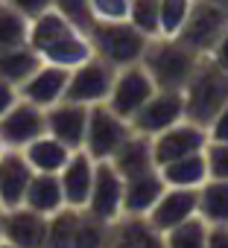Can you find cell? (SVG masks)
Masks as SVG:
<instances>
[{
  "instance_id": "6da1fadb",
  "label": "cell",
  "mask_w": 228,
  "mask_h": 248,
  "mask_svg": "<svg viewBox=\"0 0 228 248\" xmlns=\"http://www.w3.org/2000/svg\"><path fill=\"white\" fill-rule=\"evenodd\" d=\"M184 120L208 126V123L228 105V73L219 70L208 56H199L187 85L181 88Z\"/></svg>"
},
{
  "instance_id": "7a4b0ae2",
  "label": "cell",
  "mask_w": 228,
  "mask_h": 248,
  "mask_svg": "<svg viewBox=\"0 0 228 248\" xmlns=\"http://www.w3.org/2000/svg\"><path fill=\"white\" fill-rule=\"evenodd\" d=\"M196 62H199V56L190 47H184L179 38H164V35L149 38L144 59H141V64L147 67V73L158 91H181L187 85Z\"/></svg>"
},
{
  "instance_id": "3957f363",
  "label": "cell",
  "mask_w": 228,
  "mask_h": 248,
  "mask_svg": "<svg viewBox=\"0 0 228 248\" xmlns=\"http://www.w3.org/2000/svg\"><path fill=\"white\" fill-rule=\"evenodd\" d=\"M88 41L94 56L111 64L114 70L138 64L149 44V38L129 21H94L88 30Z\"/></svg>"
},
{
  "instance_id": "277c9868",
  "label": "cell",
  "mask_w": 228,
  "mask_h": 248,
  "mask_svg": "<svg viewBox=\"0 0 228 248\" xmlns=\"http://www.w3.org/2000/svg\"><path fill=\"white\" fill-rule=\"evenodd\" d=\"M132 135L129 120L117 117L105 102L88 108V126H85V140L82 149L94 161H111V155L120 149V143Z\"/></svg>"
},
{
  "instance_id": "5b68a950",
  "label": "cell",
  "mask_w": 228,
  "mask_h": 248,
  "mask_svg": "<svg viewBox=\"0 0 228 248\" xmlns=\"http://www.w3.org/2000/svg\"><path fill=\"white\" fill-rule=\"evenodd\" d=\"M155 82L149 79L147 67L138 62V64H129V67H120L114 73V82H111V91L105 96V105L123 117V120H132L138 114V108L155 93Z\"/></svg>"
},
{
  "instance_id": "8992f818",
  "label": "cell",
  "mask_w": 228,
  "mask_h": 248,
  "mask_svg": "<svg viewBox=\"0 0 228 248\" xmlns=\"http://www.w3.org/2000/svg\"><path fill=\"white\" fill-rule=\"evenodd\" d=\"M85 213L108 225L123 216V175L108 161H97L94 167V184L85 202Z\"/></svg>"
},
{
  "instance_id": "52a82bcc",
  "label": "cell",
  "mask_w": 228,
  "mask_h": 248,
  "mask_svg": "<svg viewBox=\"0 0 228 248\" xmlns=\"http://www.w3.org/2000/svg\"><path fill=\"white\" fill-rule=\"evenodd\" d=\"M114 73H117V70H114L111 64H105L102 59L91 56L88 62H82L79 67L70 70L67 88H65V99L88 105V108L105 102V96L111 91V82H114Z\"/></svg>"
},
{
  "instance_id": "ba28073f",
  "label": "cell",
  "mask_w": 228,
  "mask_h": 248,
  "mask_svg": "<svg viewBox=\"0 0 228 248\" xmlns=\"http://www.w3.org/2000/svg\"><path fill=\"white\" fill-rule=\"evenodd\" d=\"M179 120H184V99H181V91H155V93L138 108V114L129 120V126H132L135 135L155 138V135H161L164 129L176 126Z\"/></svg>"
},
{
  "instance_id": "9c48e42d",
  "label": "cell",
  "mask_w": 228,
  "mask_h": 248,
  "mask_svg": "<svg viewBox=\"0 0 228 248\" xmlns=\"http://www.w3.org/2000/svg\"><path fill=\"white\" fill-rule=\"evenodd\" d=\"M225 27H228V12L205 3V0H193V9L176 38L184 47H190L196 56H208V50L216 44Z\"/></svg>"
},
{
  "instance_id": "30bf717a",
  "label": "cell",
  "mask_w": 228,
  "mask_h": 248,
  "mask_svg": "<svg viewBox=\"0 0 228 248\" xmlns=\"http://www.w3.org/2000/svg\"><path fill=\"white\" fill-rule=\"evenodd\" d=\"M205 146H208L205 126L190 123V120H179L176 126H170V129H164L161 135L152 138V158H155V167H164L176 158L202 152Z\"/></svg>"
},
{
  "instance_id": "8fae6325",
  "label": "cell",
  "mask_w": 228,
  "mask_h": 248,
  "mask_svg": "<svg viewBox=\"0 0 228 248\" xmlns=\"http://www.w3.org/2000/svg\"><path fill=\"white\" fill-rule=\"evenodd\" d=\"M44 132H47L44 108H38L27 99H18L3 117H0V138L6 140L9 149H24L27 143H33Z\"/></svg>"
},
{
  "instance_id": "7c38bea8",
  "label": "cell",
  "mask_w": 228,
  "mask_h": 248,
  "mask_svg": "<svg viewBox=\"0 0 228 248\" xmlns=\"http://www.w3.org/2000/svg\"><path fill=\"white\" fill-rule=\"evenodd\" d=\"M196 207H199V190L164 187V193L158 196V202L149 207L147 222H149L155 231L167 233V231H173L176 225L187 222L190 216H199V213H196Z\"/></svg>"
},
{
  "instance_id": "4fadbf2b",
  "label": "cell",
  "mask_w": 228,
  "mask_h": 248,
  "mask_svg": "<svg viewBox=\"0 0 228 248\" xmlns=\"http://www.w3.org/2000/svg\"><path fill=\"white\" fill-rule=\"evenodd\" d=\"M44 126H47V135H53L56 140H62L67 149L76 152V149H82V140H85L88 105L59 99L56 105L44 108Z\"/></svg>"
},
{
  "instance_id": "5bb4252c",
  "label": "cell",
  "mask_w": 228,
  "mask_h": 248,
  "mask_svg": "<svg viewBox=\"0 0 228 248\" xmlns=\"http://www.w3.org/2000/svg\"><path fill=\"white\" fill-rule=\"evenodd\" d=\"M67 76H70V70L41 62V64L30 73V79L18 85V93H21V99L33 102V105H38V108H50V105H56L59 99H65Z\"/></svg>"
},
{
  "instance_id": "9a60e30c",
  "label": "cell",
  "mask_w": 228,
  "mask_h": 248,
  "mask_svg": "<svg viewBox=\"0 0 228 248\" xmlns=\"http://www.w3.org/2000/svg\"><path fill=\"white\" fill-rule=\"evenodd\" d=\"M94 167H97V161L85 149L70 152L67 164L59 170V184H62V193H65V207L85 210V202H88V193H91V184H94Z\"/></svg>"
},
{
  "instance_id": "2e32d148",
  "label": "cell",
  "mask_w": 228,
  "mask_h": 248,
  "mask_svg": "<svg viewBox=\"0 0 228 248\" xmlns=\"http://www.w3.org/2000/svg\"><path fill=\"white\" fill-rule=\"evenodd\" d=\"M44 233H47V216L18 204V207L6 210L0 239H6V242H12L18 248H41L44 245Z\"/></svg>"
},
{
  "instance_id": "e0dca14e",
  "label": "cell",
  "mask_w": 228,
  "mask_h": 248,
  "mask_svg": "<svg viewBox=\"0 0 228 248\" xmlns=\"http://www.w3.org/2000/svg\"><path fill=\"white\" fill-rule=\"evenodd\" d=\"M108 248H167V242L164 233L147 222V216H120L111 222Z\"/></svg>"
},
{
  "instance_id": "ac0fdd59",
  "label": "cell",
  "mask_w": 228,
  "mask_h": 248,
  "mask_svg": "<svg viewBox=\"0 0 228 248\" xmlns=\"http://www.w3.org/2000/svg\"><path fill=\"white\" fill-rule=\"evenodd\" d=\"M30 178H33V167L27 164L21 149H9L0 158V204L6 210L24 204V193H27Z\"/></svg>"
},
{
  "instance_id": "d6986e66",
  "label": "cell",
  "mask_w": 228,
  "mask_h": 248,
  "mask_svg": "<svg viewBox=\"0 0 228 248\" xmlns=\"http://www.w3.org/2000/svg\"><path fill=\"white\" fill-rule=\"evenodd\" d=\"M91 56H94V50H91L88 32H82V30H70L62 38H56L53 44H47L44 50H38V59L44 64H56V67H65V70L79 67Z\"/></svg>"
},
{
  "instance_id": "ffe728a7",
  "label": "cell",
  "mask_w": 228,
  "mask_h": 248,
  "mask_svg": "<svg viewBox=\"0 0 228 248\" xmlns=\"http://www.w3.org/2000/svg\"><path fill=\"white\" fill-rule=\"evenodd\" d=\"M164 187L167 184L161 181L158 170H149L144 175L123 178V216H147L149 207L164 193Z\"/></svg>"
},
{
  "instance_id": "44dd1931",
  "label": "cell",
  "mask_w": 228,
  "mask_h": 248,
  "mask_svg": "<svg viewBox=\"0 0 228 248\" xmlns=\"http://www.w3.org/2000/svg\"><path fill=\"white\" fill-rule=\"evenodd\" d=\"M114 170H117L123 178H132V175H144L149 170H158L155 167V158H152V138H144V135H129L120 149L111 155L108 161Z\"/></svg>"
},
{
  "instance_id": "7402d4cb",
  "label": "cell",
  "mask_w": 228,
  "mask_h": 248,
  "mask_svg": "<svg viewBox=\"0 0 228 248\" xmlns=\"http://www.w3.org/2000/svg\"><path fill=\"white\" fill-rule=\"evenodd\" d=\"M24 207L41 213V216H53L65 207V193L59 184L56 172H33L27 193H24Z\"/></svg>"
},
{
  "instance_id": "603a6c76",
  "label": "cell",
  "mask_w": 228,
  "mask_h": 248,
  "mask_svg": "<svg viewBox=\"0 0 228 248\" xmlns=\"http://www.w3.org/2000/svg\"><path fill=\"white\" fill-rule=\"evenodd\" d=\"M158 175L167 187H184V190H199L208 181V161H205V149L176 158L164 167H158Z\"/></svg>"
},
{
  "instance_id": "cb8c5ba5",
  "label": "cell",
  "mask_w": 228,
  "mask_h": 248,
  "mask_svg": "<svg viewBox=\"0 0 228 248\" xmlns=\"http://www.w3.org/2000/svg\"><path fill=\"white\" fill-rule=\"evenodd\" d=\"M70 152H73V149H67L62 140H56V138L47 135V132L21 149V155L27 158V164L33 167V172H56V175H59V170L67 164Z\"/></svg>"
},
{
  "instance_id": "d4e9b609",
  "label": "cell",
  "mask_w": 228,
  "mask_h": 248,
  "mask_svg": "<svg viewBox=\"0 0 228 248\" xmlns=\"http://www.w3.org/2000/svg\"><path fill=\"white\" fill-rule=\"evenodd\" d=\"M199 219L205 225H228V181L208 178L199 187Z\"/></svg>"
},
{
  "instance_id": "484cf974",
  "label": "cell",
  "mask_w": 228,
  "mask_h": 248,
  "mask_svg": "<svg viewBox=\"0 0 228 248\" xmlns=\"http://www.w3.org/2000/svg\"><path fill=\"white\" fill-rule=\"evenodd\" d=\"M41 64L38 53L30 47V44H21V47H9V50H0V79L3 82H12L15 88L21 82L30 79V73Z\"/></svg>"
},
{
  "instance_id": "4316f807",
  "label": "cell",
  "mask_w": 228,
  "mask_h": 248,
  "mask_svg": "<svg viewBox=\"0 0 228 248\" xmlns=\"http://www.w3.org/2000/svg\"><path fill=\"white\" fill-rule=\"evenodd\" d=\"M76 219H79V210H73V207H62L59 213L47 216V233H44V245L41 248H70L73 245Z\"/></svg>"
},
{
  "instance_id": "83f0119b",
  "label": "cell",
  "mask_w": 228,
  "mask_h": 248,
  "mask_svg": "<svg viewBox=\"0 0 228 248\" xmlns=\"http://www.w3.org/2000/svg\"><path fill=\"white\" fill-rule=\"evenodd\" d=\"M27 35H30V21L18 9H12L6 0H0V50L27 44Z\"/></svg>"
},
{
  "instance_id": "f1b7e54d",
  "label": "cell",
  "mask_w": 228,
  "mask_h": 248,
  "mask_svg": "<svg viewBox=\"0 0 228 248\" xmlns=\"http://www.w3.org/2000/svg\"><path fill=\"white\" fill-rule=\"evenodd\" d=\"M108 231H111L108 222H99L91 213L79 210L76 231H73V245L70 248H108Z\"/></svg>"
},
{
  "instance_id": "f546056e",
  "label": "cell",
  "mask_w": 228,
  "mask_h": 248,
  "mask_svg": "<svg viewBox=\"0 0 228 248\" xmlns=\"http://www.w3.org/2000/svg\"><path fill=\"white\" fill-rule=\"evenodd\" d=\"M205 236H208L205 219L190 216L187 222H181L173 231H167L164 242H167V248H205Z\"/></svg>"
},
{
  "instance_id": "4dcf8cb0",
  "label": "cell",
  "mask_w": 228,
  "mask_h": 248,
  "mask_svg": "<svg viewBox=\"0 0 228 248\" xmlns=\"http://www.w3.org/2000/svg\"><path fill=\"white\" fill-rule=\"evenodd\" d=\"M193 9V0H158V27L164 38H176Z\"/></svg>"
},
{
  "instance_id": "1f68e13d",
  "label": "cell",
  "mask_w": 228,
  "mask_h": 248,
  "mask_svg": "<svg viewBox=\"0 0 228 248\" xmlns=\"http://www.w3.org/2000/svg\"><path fill=\"white\" fill-rule=\"evenodd\" d=\"M132 27H138L147 38H158L161 27H158V0H129V18Z\"/></svg>"
},
{
  "instance_id": "d6a6232c",
  "label": "cell",
  "mask_w": 228,
  "mask_h": 248,
  "mask_svg": "<svg viewBox=\"0 0 228 248\" xmlns=\"http://www.w3.org/2000/svg\"><path fill=\"white\" fill-rule=\"evenodd\" d=\"M50 6H53L62 18H67L76 30H82V32H88L91 24H94L91 9H88V0H50Z\"/></svg>"
},
{
  "instance_id": "836d02e7",
  "label": "cell",
  "mask_w": 228,
  "mask_h": 248,
  "mask_svg": "<svg viewBox=\"0 0 228 248\" xmlns=\"http://www.w3.org/2000/svg\"><path fill=\"white\" fill-rule=\"evenodd\" d=\"M88 9L94 21H126L129 0H88Z\"/></svg>"
},
{
  "instance_id": "e575fe53",
  "label": "cell",
  "mask_w": 228,
  "mask_h": 248,
  "mask_svg": "<svg viewBox=\"0 0 228 248\" xmlns=\"http://www.w3.org/2000/svg\"><path fill=\"white\" fill-rule=\"evenodd\" d=\"M205 161H208V178L228 181V143H211L208 140Z\"/></svg>"
},
{
  "instance_id": "d590c367",
  "label": "cell",
  "mask_w": 228,
  "mask_h": 248,
  "mask_svg": "<svg viewBox=\"0 0 228 248\" xmlns=\"http://www.w3.org/2000/svg\"><path fill=\"white\" fill-rule=\"evenodd\" d=\"M205 132H208V140L211 143H228V105L208 123Z\"/></svg>"
},
{
  "instance_id": "8d00e7d4",
  "label": "cell",
  "mask_w": 228,
  "mask_h": 248,
  "mask_svg": "<svg viewBox=\"0 0 228 248\" xmlns=\"http://www.w3.org/2000/svg\"><path fill=\"white\" fill-rule=\"evenodd\" d=\"M6 3H9L12 9H18L27 21H33V18H38L41 12L53 9V6H50V0H6Z\"/></svg>"
},
{
  "instance_id": "74e56055",
  "label": "cell",
  "mask_w": 228,
  "mask_h": 248,
  "mask_svg": "<svg viewBox=\"0 0 228 248\" xmlns=\"http://www.w3.org/2000/svg\"><path fill=\"white\" fill-rule=\"evenodd\" d=\"M208 59H211L219 70H225V73H228V27L222 30V35L216 38V44L208 50Z\"/></svg>"
},
{
  "instance_id": "f35d334b",
  "label": "cell",
  "mask_w": 228,
  "mask_h": 248,
  "mask_svg": "<svg viewBox=\"0 0 228 248\" xmlns=\"http://www.w3.org/2000/svg\"><path fill=\"white\" fill-rule=\"evenodd\" d=\"M205 248H228V225H208Z\"/></svg>"
},
{
  "instance_id": "ab89813d",
  "label": "cell",
  "mask_w": 228,
  "mask_h": 248,
  "mask_svg": "<svg viewBox=\"0 0 228 248\" xmlns=\"http://www.w3.org/2000/svg\"><path fill=\"white\" fill-rule=\"evenodd\" d=\"M18 99H21L18 88H15L12 82H3V79H0V117H3V114H6Z\"/></svg>"
},
{
  "instance_id": "60d3db41",
  "label": "cell",
  "mask_w": 228,
  "mask_h": 248,
  "mask_svg": "<svg viewBox=\"0 0 228 248\" xmlns=\"http://www.w3.org/2000/svg\"><path fill=\"white\" fill-rule=\"evenodd\" d=\"M205 3H211V6H216V9H222V12H228V0H205Z\"/></svg>"
},
{
  "instance_id": "b9f144b4",
  "label": "cell",
  "mask_w": 228,
  "mask_h": 248,
  "mask_svg": "<svg viewBox=\"0 0 228 248\" xmlns=\"http://www.w3.org/2000/svg\"><path fill=\"white\" fill-rule=\"evenodd\" d=\"M6 152H9V146H6V140H3V138H0V158H3Z\"/></svg>"
},
{
  "instance_id": "7bdbcfd3",
  "label": "cell",
  "mask_w": 228,
  "mask_h": 248,
  "mask_svg": "<svg viewBox=\"0 0 228 248\" xmlns=\"http://www.w3.org/2000/svg\"><path fill=\"white\" fill-rule=\"evenodd\" d=\"M3 216H6V207L0 204V233H3Z\"/></svg>"
},
{
  "instance_id": "ee69618b",
  "label": "cell",
  "mask_w": 228,
  "mask_h": 248,
  "mask_svg": "<svg viewBox=\"0 0 228 248\" xmlns=\"http://www.w3.org/2000/svg\"><path fill=\"white\" fill-rule=\"evenodd\" d=\"M0 248H18V245H12V242H6V239H0Z\"/></svg>"
}]
</instances>
